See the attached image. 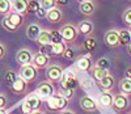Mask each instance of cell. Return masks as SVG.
I'll use <instances>...</instances> for the list:
<instances>
[{
	"mask_svg": "<svg viewBox=\"0 0 131 114\" xmlns=\"http://www.w3.org/2000/svg\"><path fill=\"white\" fill-rule=\"evenodd\" d=\"M21 110H23L24 114H31V113H33V110L30 109V106H29L28 104H25V102L21 105Z\"/></svg>",
	"mask_w": 131,
	"mask_h": 114,
	"instance_id": "7bdbcfd3",
	"label": "cell"
},
{
	"mask_svg": "<svg viewBox=\"0 0 131 114\" xmlns=\"http://www.w3.org/2000/svg\"><path fill=\"white\" fill-rule=\"evenodd\" d=\"M73 92H75V90H72V89H62L60 88V93L59 95H62L66 100H71L72 97H73Z\"/></svg>",
	"mask_w": 131,
	"mask_h": 114,
	"instance_id": "f35d334b",
	"label": "cell"
},
{
	"mask_svg": "<svg viewBox=\"0 0 131 114\" xmlns=\"http://www.w3.org/2000/svg\"><path fill=\"white\" fill-rule=\"evenodd\" d=\"M7 18H8V21L12 24L16 29H20L21 26H23V22H24V17L21 16V15H18V13H15V12H9L7 16H5Z\"/></svg>",
	"mask_w": 131,
	"mask_h": 114,
	"instance_id": "7402d4cb",
	"label": "cell"
},
{
	"mask_svg": "<svg viewBox=\"0 0 131 114\" xmlns=\"http://www.w3.org/2000/svg\"><path fill=\"white\" fill-rule=\"evenodd\" d=\"M16 79H17V76H16L15 72H12V71H8V72L4 74V83H7L8 85H12V84L15 83Z\"/></svg>",
	"mask_w": 131,
	"mask_h": 114,
	"instance_id": "e575fe53",
	"label": "cell"
},
{
	"mask_svg": "<svg viewBox=\"0 0 131 114\" xmlns=\"http://www.w3.org/2000/svg\"><path fill=\"white\" fill-rule=\"evenodd\" d=\"M78 87H79V80L72 72L63 74V77L60 80V88L62 89H72V90H75Z\"/></svg>",
	"mask_w": 131,
	"mask_h": 114,
	"instance_id": "ba28073f",
	"label": "cell"
},
{
	"mask_svg": "<svg viewBox=\"0 0 131 114\" xmlns=\"http://www.w3.org/2000/svg\"><path fill=\"white\" fill-rule=\"evenodd\" d=\"M24 102L30 106V109H31L33 111L39 110V108H41V98H39L36 93H30V95H28Z\"/></svg>",
	"mask_w": 131,
	"mask_h": 114,
	"instance_id": "d6986e66",
	"label": "cell"
},
{
	"mask_svg": "<svg viewBox=\"0 0 131 114\" xmlns=\"http://www.w3.org/2000/svg\"><path fill=\"white\" fill-rule=\"evenodd\" d=\"M76 68L81 72H86V71H91L92 68V62H91V54H85L81 55L80 58L76 59Z\"/></svg>",
	"mask_w": 131,
	"mask_h": 114,
	"instance_id": "7c38bea8",
	"label": "cell"
},
{
	"mask_svg": "<svg viewBox=\"0 0 131 114\" xmlns=\"http://www.w3.org/2000/svg\"><path fill=\"white\" fill-rule=\"evenodd\" d=\"M122 21L127 26H131V8H127L122 13Z\"/></svg>",
	"mask_w": 131,
	"mask_h": 114,
	"instance_id": "8d00e7d4",
	"label": "cell"
},
{
	"mask_svg": "<svg viewBox=\"0 0 131 114\" xmlns=\"http://www.w3.org/2000/svg\"><path fill=\"white\" fill-rule=\"evenodd\" d=\"M80 3H85V2H93V0H79Z\"/></svg>",
	"mask_w": 131,
	"mask_h": 114,
	"instance_id": "f907efd6",
	"label": "cell"
},
{
	"mask_svg": "<svg viewBox=\"0 0 131 114\" xmlns=\"http://www.w3.org/2000/svg\"><path fill=\"white\" fill-rule=\"evenodd\" d=\"M26 88H28V83H25L21 77H17L15 83L10 85V89H12V92L15 95H23L26 90Z\"/></svg>",
	"mask_w": 131,
	"mask_h": 114,
	"instance_id": "ffe728a7",
	"label": "cell"
},
{
	"mask_svg": "<svg viewBox=\"0 0 131 114\" xmlns=\"http://www.w3.org/2000/svg\"><path fill=\"white\" fill-rule=\"evenodd\" d=\"M39 8H41L39 2H37V0H29V3H28V12L36 13Z\"/></svg>",
	"mask_w": 131,
	"mask_h": 114,
	"instance_id": "836d02e7",
	"label": "cell"
},
{
	"mask_svg": "<svg viewBox=\"0 0 131 114\" xmlns=\"http://www.w3.org/2000/svg\"><path fill=\"white\" fill-rule=\"evenodd\" d=\"M9 2H10V3H13V2H15V0H9Z\"/></svg>",
	"mask_w": 131,
	"mask_h": 114,
	"instance_id": "f5cc1de1",
	"label": "cell"
},
{
	"mask_svg": "<svg viewBox=\"0 0 131 114\" xmlns=\"http://www.w3.org/2000/svg\"><path fill=\"white\" fill-rule=\"evenodd\" d=\"M36 16L39 18V20H43V18H46V16H47V11L46 9H43L42 7L37 11V12H36Z\"/></svg>",
	"mask_w": 131,
	"mask_h": 114,
	"instance_id": "ab89813d",
	"label": "cell"
},
{
	"mask_svg": "<svg viewBox=\"0 0 131 114\" xmlns=\"http://www.w3.org/2000/svg\"><path fill=\"white\" fill-rule=\"evenodd\" d=\"M127 30H128V33H130V36H131V26H128V29H127Z\"/></svg>",
	"mask_w": 131,
	"mask_h": 114,
	"instance_id": "816d5d0a",
	"label": "cell"
},
{
	"mask_svg": "<svg viewBox=\"0 0 131 114\" xmlns=\"http://www.w3.org/2000/svg\"><path fill=\"white\" fill-rule=\"evenodd\" d=\"M93 29H94L93 24H92L91 21H88V20L80 21L79 25H78V32H79V34H83V36H85V37H89L91 34L93 33Z\"/></svg>",
	"mask_w": 131,
	"mask_h": 114,
	"instance_id": "ac0fdd59",
	"label": "cell"
},
{
	"mask_svg": "<svg viewBox=\"0 0 131 114\" xmlns=\"http://www.w3.org/2000/svg\"><path fill=\"white\" fill-rule=\"evenodd\" d=\"M31 114H45L43 111H41V110H36V111H33Z\"/></svg>",
	"mask_w": 131,
	"mask_h": 114,
	"instance_id": "c3c4849f",
	"label": "cell"
},
{
	"mask_svg": "<svg viewBox=\"0 0 131 114\" xmlns=\"http://www.w3.org/2000/svg\"><path fill=\"white\" fill-rule=\"evenodd\" d=\"M7 97L3 95V93H0V109H5L7 108Z\"/></svg>",
	"mask_w": 131,
	"mask_h": 114,
	"instance_id": "60d3db41",
	"label": "cell"
},
{
	"mask_svg": "<svg viewBox=\"0 0 131 114\" xmlns=\"http://www.w3.org/2000/svg\"><path fill=\"white\" fill-rule=\"evenodd\" d=\"M2 26L4 28V30H7V32H17L18 29H16L12 24H10V22L8 21V18L4 16L3 17V20H2Z\"/></svg>",
	"mask_w": 131,
	"mask_h": 114,
	"instance_id": "d590c367",
	"label": "cell"
},
{
	"mask_svg": "<svg viewBox=\"0 0 131 114\" xmlns=\"http://www.w3.org/2000/svg\"><path fill=\"white\" fill-rule=\"evenodd\" d=\"M97 85L100 87V89L102 90V92H112L114 85H115V79H114V76L110 72H109L102 79V80H100V81L97 83Z\"/></svg>",
	"mask_w": 131,
	"mask_h": 114,
	"instance_id": "8fae6325",
	"label": "cell"
},
{
	"mask_svg": "<svg viewBox=\"0 0 131 114\" xmlns=\"http://www.w3.org/2000/svg\"><path fill=\"white\" fill-rule=\"evenodd\" d=\"M83 47L86 50V51H93L96 47H97V42H96V39L93 38V37H86V39L84 41V43H83Z\"/></svg>",
	"mask_w": 131,
	"mask_h": 114,
	"instance_id": "f1b7e54d",
	"label": "cell"
},
{
	"mask_svg": "<svg viewBox=\"0 0 131 114\" xmlns=\"http://www.w3.org/2000/svg\"><path fill=\"white\" fill-rule=\"evenodd\" d=\"M12 12V3L9 0H0V15L3 17Z\"/></svg>",
	"mask_w": 131,
	"mask_h": 114,
	"instance_id": "484cf974",
	"label": "cell"
},
{
	"mask_svg": "<svg viewBox=\"0 0 131 114\" xmlns=\"http://www.w3.org/2000/svg\"><path fill=\"white\" fill-rule=\"evenodd\" d=\"M28 3L29 0H15L12 3V12L15 13H18L21 16H26L29 12H28Z\"/></svg>",
	"mask_w": 131,
	"mask_h": 114,
	"instance_id": "4fadbf2b",
	"label": "cell"
},
{
	"mask_svg": "<svg viewBox=\"0 0 131 114\" xmlns=\"http://www.w3.org/2000/svg\"><path fill=\"white\" fill-rule=\"evenodd\" d=\"M63 67L60 64H51L46 68V80L50 83H58L63 77Z\"/></svg>",
	"mask_w": 131,
	"mask_h": 114,
	"instance_id": "3957f363",
	"label": "cell"
},
{
	"mask_svg": "<svg viewBox=\"0 0 131 114\" xmlns=\"http://www.w3.org/2000/svg\"><path fill=\"white\" fill-rule=\"evenodd\" d=\"M51 47H52V54L54 56H58V55H62L66 49H67V45H66L64 42H60V43H51Z\"/></svg>",
	"mask_w": 131,
	"mask_h": 114,
	"instance_id": "83f0119b",
	"label": "cell"
},
{
	"mask_svg": "<svg viewBox=\"0 0 131 114\" xmlns=\"http://www.w3.org/2000/svg\"><path fill=\"white\" fill-rule=\"evenodd\" d=\"M119 90H121V93L125 95V96H130L131 95V79H122V80H119Z\"/></svg>",
	"mask_w": 131,
	"mask_h": 114,
	"instance_id": "603a6c76",
	"label": "cell"
},
{
	"mask_svg": "<svg viewBox=\"0 0 131 114\" xmlns=\"http://www.w3.org/2000/svg\"><path fill=\"white\" fill-rule=\"evenodd\" d=\"M107 74H109V71L101 70V68H98V67H92V68H91V75H92V77H93V80H96L97 83L100 81V80H102V79H104Z\"/></svg>",
	"mask_w": 131,
	"mask_h": 114,
	"instance_id": "cb8c5ba5",
	"label": "cell"
},
{
	"mask_svg": "<svg viewBox=\"0 0 131 114\" xmlns=\"http://www.w3.org/2000/svg\"><path fill=\"white\" fill-rule=\"evenodd\" d=\"M113 98H114V95H112L110 92H102L98 96V104L102 108H110L113 105Z\"/></svg>",
	"mask_w": 131,
	"mask_h": 114,
	"instance_id": "44dd1931",
	"label": "cell"
},
{
	"mask_svg": "<svg viewBox=\"0 0 131 114\" xmlns=\"http://www.w3.org/2000/svg\"><path fill=\"white\" fill-rule=\"evenodd\" d=\"M5 54H7V46H5L4 43L0 42V60H2L4 56H5Z\"/></svg>",
	"mask_w": 131,
	"mask_h": 114,
	"instance_id": "b9f144b4",
	"label": "cell"
},
{
	"mask_svg": "<svg viewBox=\"0 0 131 114\" xmlns=\"http://www.w3.org/2000/svg\"><path fill=\"white\" fill-rule=\"evenodd\" d=\"M59 114H75V111H72V110H70V109H64V110L59 111Z\"/></svg>",
	"mask_w": 131,
	"mask_h": 114,
	"instance_id": "f6af8a7d",
	"label": "cell"
},
{
	"mask_svg": "<svg viewBox=\"0 0 131 114\" xmlns=\"http://www.w3.org/2000/svg\"><path fill=\"white\" fill-rule=\"evenodd\" d=\"M59 33L62 36V39L63 42L67 45V43H72L78 39V36H79V32H78V28L72 24H66L63 25L60 29H59Z\"/></svg>",
	"mask_w": 131,
	"mask_h": 114,
	"instance_id": "6da1fadb",
	"label": "cell"
},
{
	"mask_svg": "<svg viewBox=\"0 0 131 114\" xmlns=\"http://www.w3.org/2000/svg\"><path fill=\"white\" fill-rule=\"evenodd\" d=\"M80 108L86 113H93V111L98 110V105L96 104V101L92 97H89L88 95H84L80 98Z\"/></svg>",
	"mask_w": 131,
	"mask_h": 114,
	"instance_id": "30bf717a",
	"label": "cell"
},
{
	"mask_svg": "<svg viewBox=\"0 0 131 114\" xmlns=\"http://www.w3.org/2000/svg\"><path fill=\"white\" fill-rule=\"evenodd\" d=\"M126 77L127 79H131V67H127L126 68Z\"/></svg>",
	"mask_w": 131,
	"mask_h": 114,
	"instance_id": "bcb514c9",
	"label": "cell"
},
{
	"mask_svg": "<svg viewBox=\"0 0 131 114\" xmlns=\"http://www.w3.org/2000/svg\"><path fill=\"white\" fill-rule=\"evenodd\" d=\"M50 41H51V43H60V42H63L59 30H51L50 32Z\"/></svg>",
	"mask_w": 131,
	"mask_h": 114,
	"instance_id": "d6a6232c",
	"label": "cell"
},
{
	"mask_svg": "<svg viewBox=\"0 0 131 114\" xmlns=\"http://www.w3.org/2000/svg\"><path fill=\"white\" fill-rule=\"evenodd\" d=\"M128 2H131V0H128Z\"/></svg>",
	"mask_w": 131,
	"mask_h": 114,
	"instance_id": "db71d44e",
	"label": "cell"
},
{
	"mask_svg": "<svg viewBox=\"0 0 131 114\" xmlns=\"http://www.w3.org/2000/svg\"><path fill=\"white\" fill-rule=\"evenodd\" d=\"M62 56H63L66 60H73V59H75V51H73L71 47L67 46V49H66V51L62 54Z\"/></svg>",
	"mask_w": 131,
	"mask_h": 114,
	"instance_id": "74e56055",
	"label": "cell"
},
{
	"mask_svg": "<svg viewBox=\"0 0 131 114\" xmlns=\"http://www.w3.org/2000/svg\"><path fill=\"white\" fill-rule=\"evenodd\" d=\"M38 53H41L42 55L47 56V58H50V56H54L51 43H49V45H43V46H39V51H38Z\"/></svg>",
	"mask_w": 131,
	"mask_h": 114,
	"instance_id": "4dcf8cb0",
	"label": "cell"
},
{
	"mask_svg": "<svg viewBox=\"0 0 131 114\" xmlns=\"http://www.w3.org/2000/svg\"><path fill=\"white\" fill-rule=\"evenodd\" d=\"M104 43L109 49H117V47L121 46V43H119L118 30L110 29V30L105 32V34H104Z\"/></svg>",
	"mask_w": 131,
	"mask_h": 114,
	"instance_id": "52a82bcc",
	"label": "cell"
},
{
	"mask_svg": "<svg viewBox=\"0 0 131 114\" xmlns=\"http://www.w3.org/2000/svg\"><path fill=\"white\" fill-rule=\"evenodd\" d=\"M55 3H57V5H66L68 3V0H55Z\"/></svg>",
	"mask_w": 131,
	"mask_h": 114,
	"instance_id": "ee69618b",
	"label": "cell"
},
{
	"mask_svg": "<svg viewBox=\"0 0 131 114\" xmlns=\"http://www.w3.org/2000/svg\"><path fill=\"white\" fill-rule=\"evenodd\" d=\"M38 72H37V68L33 66V64H28V66H23L18 71V77H21L25 83H33L36 80Z\"/></svg>",
	"mask_w": 131,
	"mask_h": 114,
	"instance_id": "8992f818",
	"label": "cell"
},
{
	"mask_svg": "<svg viewBox=\"0 0 131 114\" xmlns=\"http://www.w3.org/2000/svg\"><path fill=\"white\" fill-rule=\"evenodd\" d=\"M0 114H8L5 109H0Z\"/></svg>",
	"mask_w": 131,
	"mask_h": 114,
	"instance_id": "681fc988",
	"label": "cell"
},
{
	"mask_svg": "<svg viewBox=\"0 0 131 114\" xmlns=\"http://www.w3.org/2000/svg\"><path fill=\"white\" fill-rule=\"evenodd\" d=\"M34 93L41 98V101H42V100H43V101H47V100L54 95V87H52V84H51L50 81L45 80V81H42V83H39V84L37 85Z\"/></svg>",
	"mask_w": 131,
	"mask_h": 114,
	"instance_id": "277c9868",
	"label": "cell"
},
{
	"mask_svg": "<svg viewBox=\"0 0 131 114\" xmlns=\"http://www.w3.org/2000/svg\"><path fill=\"white\" fill-rule=\"evenodd\" d=\"M41 32H42V28L38 24H36V22H31V24H29L28 28H26V37L30 41H37Z\"/></svg>",
	"mask_w": 131,
	"mask_h": 114,
	"instance_id": "e0dca14e",
	"label": "cell"
},
{
	"mask_svg": "<svg viewBox=\"0 0 131 114\" xmlns=\"http://www.w3.org/2000/svg\"><path fill=\"white\" fill-rule=\"evenodd\" d=\"M128 106H130V100H128V96H125V95H122V93L114 95L112 108L114 109V111H115V113L121 114V113L126 111Z\"/></svg>",
	"mask_w": 131,
	"mask_h": 114,
	"instance_id": "5b68a950",
	"label": "cell"
},
{
	"mask_svg": "<svg viewBox=\"0 0 131 114\" xmlns=\"http://www.w3.org/2000/svg\"><path fill=\"white\" fill-rule=\"evenodd\" d=\"M94 67H98V68H101V70L109 71V68H110V62H109L107 58H100V59L96 62V66Z\"/></svg>",
	"mask_w": 131,
	"mask_h": 114,
	"instance_id": "f546056e",
	"label": "cell"
},
{
	"mask_svg": "<svg viewBox=\"0 0 131 114\" xmlns=\"http://www.w3.org/2000/svg\"><path fill=\"white\" fill-rule=\"evenodd\" d=\"M31 64L34 66L37 70H39V68H46L47 64H49V58L45 55H42L41 53H36V54H33Z\"/></svg>",
	"mask_w": 131,
	"mask_h": 114,
	"instance_id": "9a60e30c",
	"label": "cell"
},
{
	"mask_svg": "<svg viewBox=\"0 0 131 114\" xmlns=\"http://www.w3.org/2000/svg\"><path fill=\"white\" fill-rule=\"evenodd\" d=\"M31 60H33V53L30 49H20L16 53V62L21 67L31 64Z\"/></svg>",
	"mask_w": 131,
	"mask_h": 114,
	"instance_id": "9c48e42d",
	"label": "cell"
},
{
	"mask_svg": "<svg viewBox=\"0 0 131 114\" xmlns=\"http://www.w3.org/2000/svg\"><path fill=\"white\" fill-rule=\"evenodd\" d=\"M79 12H80L83 16H86V17L93 16L94 12H96V4H94V2L80 3V4H79Z\"/></svg>",
	"mask_w": 131,
	"mask_h": 114,
	"instance_id": "5bb4252c",
	"label": "cell"
},
{
	"mask_svg": "<svg viewBox=\"0 0 131 114\" xmlns=\"http://www.w3.org/2000/svg\"><path fill=\"white\" fill-rule=\"evenodd\" d=\"M128 114H131V113H128Z\"/></svg>",
	"mask_w": 131,
	"mask_h": 114,
	"instance_id": "11a10c76",
	"label": "cell"
},
{
	"mask_svg": "<svg viewBox=\"0 0 131 114\" xmlns=\"http://www.w3.org/2000/svg\"><path fill=\"white\" fill-rule=\"evenodd\" d=\"M39 4L43 9H46V11H50V9L57 7L55 0H39Z\"/></svg>",
	"mask_w": 131,
	"mask_h": 114,
	"instance_id": "1f68e13d",
	"label": "cell"
},
{
	"mask_svg": "<svg viewBox=\"0 0 131 114\" xmlns=\"http://www.w3.org/2000/svg\"><path fill=\"white\" fill-rule=\"evenodd\" d=\"M127 54H128V55L131 56V42H130V43L127 45Z\"/></svg>",
	"mask_w": 131,
	"mask_h": 114,
	"instance_id": "7dc6e473",
	"label": "cell"
},
{
	"mask_svg": "<svg viewBox=\"0 0 131 114\" xmlns=\"http://www.w3.org/2000/svg\"><path fill=\"white\" fill-rule=\"evenodd\" d=\"M62 18H63V13H62V11H60L58 7L47 11L46 20L50 22V24H58V22L62 21Z\"/></svg>",
	"mask_w": 131,
	"mask_h": 114,
	"instance_id": "2e32d148",
	"label": "cell"
},
{
	"mask_svg": "<svg viewBox=\"0 0 131 114\" xmlns=\"http://www.w3.org/2000/svg\"><path fill=\"white\" fill-rule=\"evenodd\" d=\"M67 100H66L62 95L54 93L49 100H47V109L50 111H62L67 108Z\"/></svg>",
	"mask_w": 131,
	"mask_h": 114,
	"instance_id": "7a4b0ae2",
	"label": "cell"
},
{
	"mask_svg": "<svg viewBox=\"0 0 131 114\" xmlns=\"http://www.w3.org/2000/svg\"><path fill=\"white\" fill-rule=\"evenodd\" d=\"M118 36H119V43H121V46H127L131 42V36H130L127 29L118 30Z\"/></svg>",
	"mask_w": 131,
	"mask_h": 114,
	"instance_id": "d4e9b609",
	"label": "cell"
},
{
	"mask_svg": "<svg viewBox=\"0 0 131 114\" xmlns=\"http://www.w3.org/2000/svg\"><path fill=\"white\" fill-rule=\"evenodd\" d=\"M37 42L39 43V46H43V45H49V43H51V41H50V32H47V30H42L41 34L38 36V38H37Z\"/></svg>",
	"mask_w": 131,
	"mask_h": 114,
	"instance_id": "4316f807",
	"label": "cell"
}]
</instances>
